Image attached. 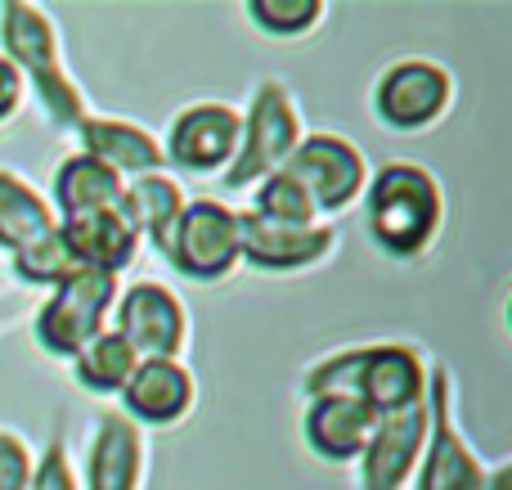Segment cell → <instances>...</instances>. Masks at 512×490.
<instances>
[{
	"label": "cell",
	"instance_id": "28",
	"mask_svg": "<svg viewBox=\"0 0 512 490\" xmlns=\"http://www.w3.org/2000/svg\"><path fill=\"white\" fill-rule=\"evenodd\" d=\"M18 95H23V77L14 72V63L0 54V122L18 108Z\"/></svg>",
	"mask_w": 512,
	"mask_h": 490
},
{
	"label": "cell",
	"instance_id": "12",
	"mask_svg": "<svg viewBox=\"0 0 512 490\" xmlns=\"http://www.w3.org/2000/svg\"><path fill=\"white\" fill-rule=\"evenodd\" d=\"M239 131H243V117L234 113L230 104H194L171 126L167 153L176 167L207 176V171H216L221 162H234Z\"/></svg>",
	"mask_w": 512,
	"mask_h": 490
},
{
	"label": "cell",
	"instance_id": "16",
	"mask_svg": "<svg viewBox=\"0 0 512 490\" xmlns=\"http://www.w3.org/2000/svg\"><path fill=\"white\" fill-rule=\"evenodd\" d=\"M378 414L360 401V396H315L306 414V441L315 446V455L324 459H360V450L369 446Z\"/></svg>",
	"mask_w": 512,
	"mask_h": 490
},
{
	"label": "cell",
	"instance_id": "20",
	"mask_svg": "<svg viewBox=\"0 0 512 490\" xmlns=\"http://www.w3.org/2000/svg\"><path fill=\"white\" fill-rule=\"evenodd\" d=\"M54 203H59L63 221H68V216H81V212L117 207L122 203V176L108 171L104 162L77 153V158H68L59 167V176H54Z\"/></svg>",
	"mask_w": 512,
	"mask_h": 490
},
{
	"label": "cell",
	"instance_id": "5",
	"mask_svg": "<svg viewBox=\"0 0 512 490\" xmlns=\"http://www.w3.org/2000/svg\"><path fill=\"white\" fill-rule=\"evenodd\" d=\"M418 490H486V468L468 450L450 414V374H427V446Z\"/></svg>",
	"mask_w": 512,
	"mask_h": 490
},
{
	"label": "cell",
	"instance_id": "19",
	"mask_svg": "<svg viewBox=\"0 0 512 490\" xmlns=\"http://www.w3.org/2000/svg\"><path fill=\"white\" fill-rule=\"evenodd\" d=\"M140 432L131 428V419L108 414L99 423L95 450H90V486L86 490H135L140 482Z\"/></svg>",
	"mask_w": 512,
	"mask_h": 490
},
{
	"label": "cell",
	"instance_id": "11",
	"mask_svg": "<svg viewBox=\"0 0 512 490\" xmlns=\"http://www.w3.org/2000/svg\"><path fill=\"white\" fill-rule=\"evenodd\" d=\"M234 230H239V257H248L261 270L315 266L333 248V230L324 225H279L256 212H234Z\"/></svg>",
	"mask_w": 512,
	"mask_h": 490
},
{
	"label": "cell",
	"instance_id": "3",
	"mask_svg": "<svg viewBox=\"0 0 512 490\" xmlns=\"http://www.w3.org/2000/svg\"><path fill=\"white\" fill-rule=\"evenodd\" d=\"M297 144H301V117L292 108L288 90L279 81H265L239 131V149H234V167L225 171V189H248L252 180L274 176Z\"/></svg>",
	"mask_w": 512,
	"mask_h": 490
},
{
	"label": "cell",
	"instance_id": "8",
	"mask_svg": "<svg viewBox=\"0 0 512 490\" xmlns=\"http://www.w3.org/2000/svg\"><path fill=\"white\" fill-rule=\"evenodd\" d=\"M427 446V396L405 410L378 414L369 446L360 450V486L364 490H400Z\"/></svg>",
	"mask_w": 512,
	"mask_h": 490
},
{
	"label": "cell",
	"instance_id": "26",
	"mask_svg": "<svg viewBox=\"0 0 512 490\" xmlns=\"http://www.w3.org/2000/svg\"><path fill=\"white\" fill-rule=\"evenodd\" d=\"M27 490H77V477H72V464H68L63 441H54V446L45 450L41 468H36V477L27 482Z\"/></svg>",
	"mask_w": 512,
	"mask_h": 490
},
{
	"label": "cell",
	"instance_id": "22",
	"mask_svg": "<svg viewBox=\"0 0 512 490\" xmlns=\"http://www.w3.org/2000/svg\"><path fill=\"white\" fill-rule=\"evenodd\" d=\"M72 360H77V383L90 387V392H122L126 378H131L135 365H140V356H135L117 333L90 338Z\"/></svg>",
	"mask_w": 512,
	"mask_h": 490
},
{
	"label": "cell",
	"instance_id": "24",
	"mask_svg": "<svg viewBox=\"0 0 512 490\" xmlns=\"http://www.w3.org/2000/svg\"><path fill=\"white\" fill-rule=\"evenodd\" d=\"M252 212L265 216V221H279V225H310L315 221V203H310L306 189H301L292 176H283V171H274V176L261 180Z\"/></svg>",
	"mask_w": 512,
	"mask_h": 490
},
{
	"label": "cell",
	"instance_id": "14",
	"mask_svg": "<svg viewBox=\"0 0 512 490\" xmlns=\"http://www.w3.org/2000/svg\"><path fill=\"white\" fill-rule=\"evenodd\" d=\"M59 234H63V243H68L77 266L108 270V275H117V270L135 257V239H140V234L131 230V221H126L122 203L104 207V212L68 216V221L59 225Z\"/></svg>",
	"mask_w": 512,
	"mask_h": 490
},
{
	"label": "cell",
	"instance_id": "21",
	"mask_svg": "<svg viewBox=\"0 0 512 490\" xmlns=\"http://www.w3.org/2000/svg\"><path fill=\"white\" fill-rule=\"evenodd\" d=\"M54 212L41 194H36L27 180H18L14 171H0V243L9 252L36 243L41 234L54 230Z\"/></svg>",
	"mask_w": 512,
	"mask_h": 490
},
{
	"label": "cell",
	"instance_id": "7",
	"mask_svg": "<svg viewBox=\"0 0 512 490\" xmlns=\"http://www.w3.org/2000/svg\"><path fill=\"white\" fill-rule=\"evenodd\" d=\"M167 257L176 261L180 275L189 279H221L239 261V230H234V212L225 203H185L176 234H171Z\"/></svg>",
	"mask_w": 512,
	"mask_h": 490
},
{
	"label": "cell",
	"instance_id": "15",
	"mask_svg": "<svg viewBox=\"0 0 512 490\" xmlns=\"http://www.w3.org/2000/svg\"><path fill=\"white\" fill-rule=\"evenodd\" d=\"M122 401L135 419L153 423V428H167V423H176L194 405V378L176 360H140L122 387Z\"/></svg>",
	"mask_w": 512,
	"mask_h": 490
},
{
	"label": "cell",
	"instance_id": "29",
	"mask_svg": "<svg viewBox=\"0 0 512 490\" xmlns=\"http://www.w3.org/2000/svg\"><path fill=\"white\" fill-rule=\"evenodd\" d=\"M512 486V468H499L495 477H486V490H508Z\"/></svg>",
	"mask_w": 512,
	"mask_h": 490
},
{
	"label": "cell",
	"instance_id": "9",
	"mask_svg": "<svg viewBox=\"0 0 512 490\" xmlns=\"http://www.w3.org/2000/svg\"><path fill=\"white\" fill-rule=\"evenodd\" d=\"M185 311H180L176 293L162 284H135L131 293L117 302V338L135 351L140 360H176L185 347Z\"/></svg>",
	"mask_w": 512,
	"mask_h": 490
},
{
	"label": "cell",
	"instance_id": "13",
	"mask_svg": "<svg viewBox=\"0 0 512 490\" xmlns=\"http://www.w3.org/2000/svg\"><path fill=\"white\" fill-rule=\"evenodd\" d=\"M355 396H360L373 414H391V410H405V405H418L427 396V369H423V360H418V351L396 347V342H387V347H364Z\"/></svg>",
	"mask_w": 512,
	"mask_h": 490
},
{
	"label": "cell",
	"instance_id": "17",
	"mask_svg": "<svg viewBox=\"0 0 512 490\" xmlns=\"http://www.w3.org/2000/svg\"><path fill=\"white\" fill-rule=\"evenodd\" d=\"M81 144L86 158L104 162L117 176H153L162 167V144L135 122H108V117H81Z\"/></svg>",
	"mask_w": 512,
	"mask_h": 490
},
{
	"label": "cell",
	"instance_id": "4",
	"mask_svg": "<svg viewBox=\"0 0 512 490\" xmlns=\"http://www.w3.org/2000/svg\"><path fill=\"white\" fill-rule=\"evenodd\" d=\"M117 297V275L108 270H77L72 279H63L54 288V297L45 302L41 320H36V338L54 356H77L90 338L104 333V315Z\"/></svg>",
	"mask_w": 512,
	"mask_h": 490
},
{
	"label": "cell",
	"instance_id": "27",
	"mask_svg": "<svg viewBox=\"0 0 512 490\" xmlns=\"http://www.w3.org/2000/svg\"><path fill=\"white\" fill-rule=\"evenodd\" d=\"M27 482H32L27 446L9 432H0V490H27Z\"/></svg>",
	"mask_w": 512,
	"mask_h": 490
},
{
	"label": "cell",
	"instance_id": "23",
	"mask_svg": "<svg viewBox=\"0 0 512 490\" xmlns=\"http://www.w3.org/2000/svg\"><path fill=\"white\" fill-rule=\"evenodd\" d=\"M14 270L27 279V284H54V288H59L63 279H72L77 270H86V266H77V261H72L68 243H63L59 225H54L50 234H41L36 243H27V248L14 252Z\"/></svg>",
	"mask_w": 512,
	"mask_h": 490
},
{
	"label": "cell",
	"instance_id": "1",
	"mask_svg": "<svg viewBox=\"0 0 512 490\" xmlns=\"http://www.w3.org/2000/svg\"><path fill=\"white\" fill-rule=\"evenodd\" d=\"M364 221L391 257H418L441 230V185L414 162H387L369 180Z\"/></svg>",
	"mask_w": 512,
	"mask_h": 490
},
{
	"label": "cell",
	"instance_id": "18",
	"mask_svg": "<svg viewBox=\"0 0 512 490\" xmlns=\"http://www.w3.org/2000/svg\"><path fill=\"white\" fill-rule=\"evenodd\" d=\"M122 212L131 221L135 234H149L158 243V252L171 248V234H176L180 216H185V194H180L176 180L167 176H140L131 189H122Z\"/></svg>",
	"mask_w": 512,
	"mask_h": 490
},
{
	"label": "cell",
	"instance_id": "25",
	"mask_svg": "<svg viewBox=\"0 0 512 490\" xmlns=\"http://www.w3.org/2000/svg\"><path fill=\"white\" fill-rule=\"evenodd\" d=\"M248 14L265 27V32L297 36V32H310V27L319 23L324 5H319V0H252Z\"/></svg>",
	"mask_w": 512,
	"mask_h": 490
},
{
	"label": "cell",
	"instance_id": "2",
	"mask_svg": "<svg viewBox=\"0 0 512 490\" xmlns=\"http://www.w3.org/2000/svg\"><path fill=\"white\" fill-rule=\"evenodd\" d=\"M0 41L9 50V63H14L18 77H32L36 95H41L45 113L59 126H81V95L72 90L68 72L59 63V45H54V27L50 18L36 5H23V0H9L0 5Z\"/></svg>",
	"mask_w": 512,
	"mask_h": 490
},
{
	"label": "cell",
	"instance_id": "10",
	"mask_svg": "<svg viewBox=\"0 0 512 490\" xmlns=\"http://www.w3.org/2000/svg\"><path fill=\"white\" fill-rule=\"evenodd\" d=\"M450 108V72L436 63H396L378 81V117L396 131H423Z\"/></svg>",
	"mask_w": 512,
	"mask_h": 490
},
{
	"label": "cell",
	"instance_id": "6",
	"mask_svg": "<svg viewBox=\"0 0 512 490\" xmlns=\"http://www.w3.org/2000/svg\"><path fill=\"white\" fill-rule=\"evenodd\" d=\"M279 171L306 189L315 212H342V207L351 203V198H360V189H364L360 149L337 140V135H310V140H301Z\"/></svg>",
	"mask_w": 512,
	"mask_h": 490
}]
</instances>
